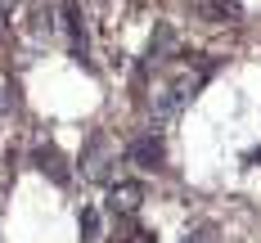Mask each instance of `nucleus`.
<instances>
[{"label": "nucleus", "instance_id": "nucleus-1", "mask_svg": "<svg viewBox=\"0 0 261 243\" xmlns=\"http://www.w3.org/2000/svg\"><path fill=\"white\" fill-rule=\"evenodd\" d=\"M113 162H117V149H113V140H108V135H95V140L86 144V153H81L86 180H99V185H108V176H113Z\"/></svg>", "mask_w": 261, "mask_h": 243}, {"label": "nucleus", "instance_id": "nucleus-2", "mask_svg": "<svg viewBox=\"0 0 261 243\" xmlns=\"http://www.w3.org/2000/svg\"><path fill=\"white\" fill-rule=\"evenodd\" d=\"M198 86H203V72H198V77L171 81V86H167V90L153 99V117H176V113H180V108L194 99V90H198Z\"/></svg>", "mask_w": 261, "mask_h": 243}, {"label": "nucleus", "instance_id": "nucleus-3", "mask_svg": "<svg viewBox=\"0 0 261 243\" xmlns=\"http://www.w3.org/2000/svg\"><path fill=\"white\" fill-rule=\"evenodd\" d=\"M63 27H68L72 59L90 63V36H86V18H81V5H77V0H63Z\"/></svg>", "mask_w": 261, "mask_h": 243}, {"label": "nucleus", "instance_id": "nucleus-4", "mask_svg": "<svg viewBox=\"0 0 261 243\" xmlns=\"http://www.w3.org/2000/svg\"><path fill=\"white\" fill-rule=\"evenodd\" d=\"M144 203V185L140 180H113L108 185V212L113 216H130Z\"/></svg>", "mask_w": 261, "mask_h": 243}, {"label": "nucleus", "instance_id": "nucleus-5", "mask_svg": "<svg viewBox=\"0 0 261 243\" xmlns=\"http://www.w3.org/2000/svg\"><path fill=\"white\" fill-rule=\"evenodd\" d=\"M126 158L135 162V167H144V171H158V167L167 162V149H162V140H153V135H140V140L126 144Z\"/></svg>", "mask_w": 261, "mask_h": 243}, {"label": "nucleus", "instance_id": "nucleus-6", "mask_svg": "<svg viewBox=\"0 0 261 243\" xmlns=\"http://www.w3.org/2000/svg\"><path fill=\"white\" fill-rule=\"evenodd\" d=\"M32 162H36V167H41V171L50 176L54 185H68V180H72V176H68V162H63V153H59L54 144H45V149H36V153H32Z\"/></svg>", "mask_w": 261, "mask_h": 243}, {"label": "nucleus", "instance_id": "nucleus-7", "mask_svg": "<svg viewBox=\"0 0 261 243\" xmlns=\"http://www.w3.org/2000/svg\"><path fill=\"white\" fill-rule=\"evenodd\" d=\"M198 9H203V18H212V23L239 18V0H198Z\"/></svg>", "mask_w": 261, "mask_h": 243}, {"label": "nucleus", "instance_id": "nucleus-8", "mask_svg": "<svg viewBox=\"0 0 261 243\" xmlns=\"http://www.w3.org/2000/svg\"><path fill=\"white\" fill-rule=\"evenodd\" d=\"M81 243H99V212L95 207L81 212Z\"/></svg>", "mask_w": 261, "mask_h": 243}, {"label": "nucleus", "instance_id": "nucleus-9", "mask_svg": "<svg viewBox=\"0 0 261 243\" xmlns=\"http://www.w3.org/2000/svg\"><path fill=\"white\" fill-rule=\"evenodd\" d=\"M5 113H14V81H5V72H0V117Z\"/></svg>", "mask_w": 261, "mask_h": 243}]
</instances>
